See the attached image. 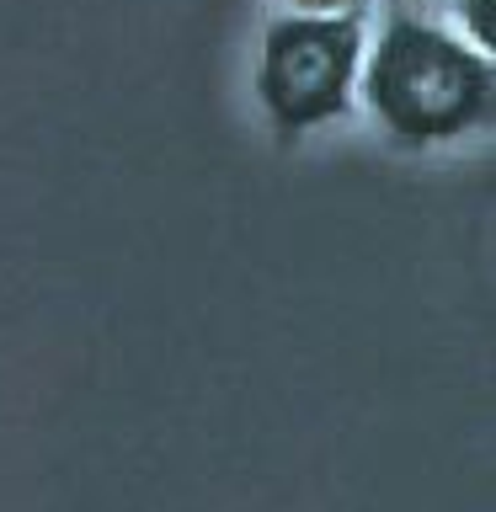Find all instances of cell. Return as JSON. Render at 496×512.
<instances>
[{
  "label": "cell",
  "mask_w": 496,
  "mask_h": 512,
  "mask_svg": "<svg viewBox=\"0 0 496 512\" xmlns=\"http://www.w3.org/2000/svg\"><path fill=\"white\" fill-rule=\"evenodd\" d=\"M358 86L368 112L400 150L470 139L480 128H491L496 112L491 54H480L464 38L411 11H395L379 43L363 48Z\"/></svg>",
  "instance_id": "obj_1"
},
{
  "label": "cell",
  "mask_w": 496,
  "mask_h": 512,
  "mask_svg": "<svg viewBox=\"0 0 496 512\" xmlns=\"http://www.w3.org/2000/svg\"><path fill=\"white\" fill-rule=\"evenodd\" d=\"M363 11L304 16L288 11L267 27L256 59V102L278 139H299L310 128L342 118L363 70Z\"/></svg>",
  "instance_id": "obj_2"
},
{
  "label": "cell",
  "mask_w": 496,
  "mask_h": 512,
  "mask_svg": "<svg viewBox=\"0 0 496 512\" xmlns=\"http://www.w3.org/2000/svg\"><path fill=\"white\" fill-rule=\"evenodd\" d=\"M454 16L464 43L480 54H496V0H454Z\"/></svg>",
  "instance_id": "obj_3"
},
{
  "label": "cell",
  "mask_w": 496,
  "mask_h": 512,
  "mask_svg": "<svg viewBox=\"0 0 496 512\" xmlns=\"http://www.w3.org/2000/svg\"><path fill=\"white\" fill-rule=\"evenodd\" d=\"M288 6L304 16H336V11H363L368 0H288Z\"/></svg>",
  "instance_id": "obj_4"
}]
</instances>
